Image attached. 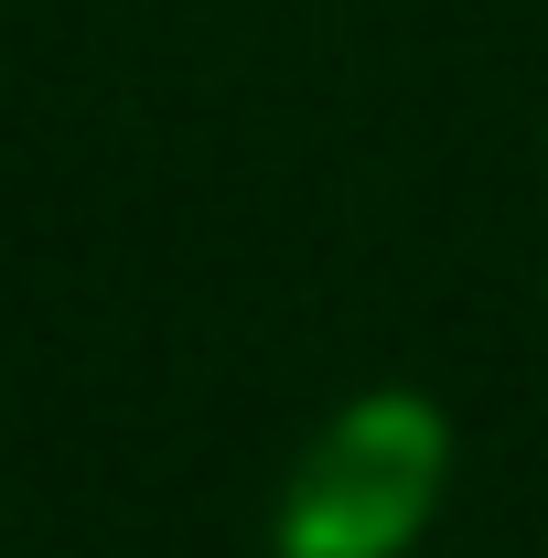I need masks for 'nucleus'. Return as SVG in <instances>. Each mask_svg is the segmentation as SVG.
I'll return each mask as SVG.
<instances>
[{
	"label": "nucleus",
	"instance_id": "obj_1",
	"mask_svg": "<svg viewBox=\"0 0 548 558\" xmlns=\"http://www.w3.org/2000/svg\"><path fill=\"white\" fill-rule=\"evenodd\" d=\"M463 473V429L419 376H366L279 462L259 558H419Z\"/></svg>",
	"mask_w": 548,
	"mask_h": 558
}]
</instances>
